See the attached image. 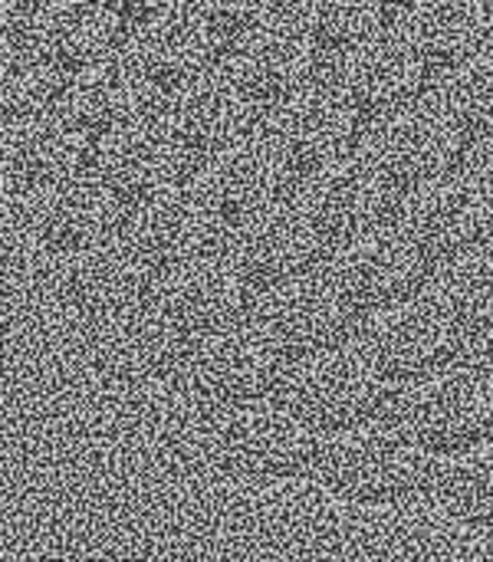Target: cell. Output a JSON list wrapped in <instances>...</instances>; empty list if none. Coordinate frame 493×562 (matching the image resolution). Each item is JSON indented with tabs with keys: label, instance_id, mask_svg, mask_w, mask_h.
Returning a JSON list of instances; mask_svg holds the SVG:
<instances>
[{
	"label": "cell",
	"instance_id": "cell-5",
	"mask_svg": "<svg viewBox=\"0 0 493 562\" xmlns=\"http://www.w3.org/2000/svg\"><path fill=\"white\" fill-rule=\"evenodd\" d=\"M366 115L329 82L270 105L264 115V132L273 138V145L287 155V161L296 168V175H306L352 148L362 145Z\"/></svg>",
	"mask_w": 493,
	"mask_h": 562
},
{
	"label": "cell",
	"instance_id": "cell-13",
	"mask_svg": "<svg viewBox=\"0 0 493 562\" xmlns=\"http://www.w3.org/2000/svg\"><path fill=\"white\" fill-rule=\"evenodd\" d=\"M428 63H458L493 43V10L488 0H412L395 26Z\"/></svg>",
	"mask_w": 493,
	"mask_h": 562
},
{
	"label": "cell",
	"instance_id": "cell-16",
	"mask_svg": "<svg viewBox=\"0 0 493 562\" xmlns=\"http://www.w3.org/2000/svg\"><path fill=\"white\" fill-rule=\"evenodd\" d=\"M66 69L40 46H26L3 63V109L16 119L40 115V109L56 105Z\"/></svg>",
	"mask_w": 493,
	"mask_h": 562
},
{
	"label": "cell",
	"instance_id": "cell-23",
	"mask_svg": "<svg viewBox=\"0 0 493 562\" xmlns=\"http://www.w3.org/2000/svg\"><path fill=\"white\" fill-rule=\"evenodd\" d=\"M488 3H491V10H493V0H488Z\"/></svg>",
	"mask_w": 493,
	"mask_h": 562
},
{
	"label": "cell",
	"instance_id": "cell-15",
	"mask_svg": "<svg viewBox=\"0 0 493 562\" xmlns=\"http://www.w3.org/2000/svg\"><path fill=\"white\" fill-rule=\"evenodd\" d=\"M389 0H293V20L326 49H352L389 30Z\"/></svg>",
	"mask_w": 493,
	"mask_h": 562
},
{
	"label": "cell",
	"instance_id": "cell-4",
	"mask_svg": "<svg viewBox=\"0 0 493 562\" xmlns=\"http://www.w3.org/2000/svg\"><path fill=\"white\" fill-rule=\"evenodd\" d=\"M293 201L320 231L359 234L376 227L399 204L395 178L359 145L306 175L293 188Z\"/></svg>",
	"mask_w": 493,
	"mask_h": 562
},
{
	"label": "cell",
	"instance_id": "cell-6",
	"mask_svg": "<svg viewBox=\"0 0 493 562\" xmlns=\"http://www.w3.org/2000/svg\"><path fill=\"white\" fill-rule=\"evenodd\" d=\"M326 79L362 115L376 119L425 95L432 63L399 30H382L379 36L336 53L333 72Z\"/></svg>",
	"mask_w": 493,
	"mask_h": 562
},
{
	"label": "cell",
	"instance_id": "cell-19",
	"mask_svg": "<svg viewBox=\"0 0 493 562\" xmlns=\"http://www.w3.org/2000/svg\"><path fill=\"white\" fill-rule=\"evenodd\" d=\"M109 3L119 13V20L125 23L128 36L152 30L158 23H168L188 10V0H109Z\"/></svg>",
	"mask_w": 493,
	"mask_h": 562
},
{
	"label": "cell",
	"instance_id": "cell-1",
	"mask_svg": "<svg viewBox=\"0 0 493 562\" xmlns=\"http://www.w3.org/2000/svg\"><path fill=\"white\" fill-rule=\"evenodd\" d=\"M362 148L395 181H422L451 171V165L468 155L471 128L435 92L376 115L362 132Z\"/></svg>",
	"mask_w": 493,
	"mask_h": 562
},
{
	"label": "cell",
	"instance_id": "cell-12",
	"mask_svg": "<svg viewBox=\"0 0 493 562\" xmlns=\"http://www.w3.org/2000/svg\"><path fill=\"white\" fill-rule=\"evenodd\" d=\"M128 30L109 0H63L40 16V46L66 69H92L125 53Z\"/></svg>",
	"mask_w": 493,
	"mask_h": 562
},
{
	"label": "cell",
	"instance_id": "cell-11",
	"mask_svg": "<svg viewBox=\"0 0 493 562\" xmlns=\"http://www.w3.org/2000/svg\"><path fill=\"white\" fill-rule=\"evenodd\" d=\"M221 53H224L221 40L188 10L168 23L132 33L125 43L128 63L161 95H171L188 82L201 79L204 72H211L224 59Z\"/></svg>",
	"mask_w": 493,
	"mask_h": 562
},
{
	"label": "cell",
	"instance_id": "cell-7",
	"mask_svg": "<svg viewBox=\"0 0 493 562\" xmlns=\"http://www.w3.org/2000/svg\"><path fill=\"white\" fill-rule=\"evenodd\" d=\"M399 221L425 247H464L493 227V191L474 171H441L399 194Z\"/></svg>",
	"mask_w": 493,
	"mask_h": 562
},
{
	"label": "cell",
	"instance_id": "cell-18",
	"mask_svg": "<svg viewBox=\"0 0 493 562\" xmlns=\"http://www.w3.org/2000/svg\"><path fill=\"white\" fill-rule=\"evenodd\" d=\"M438 95L471 132H493V43L481 53L445 66Z\"/></svg>",
	"mask_w": 493,
	"mask_h": 562
},
{
	"label": "cell",
	"instance_id": "cell-8",
	"mask_svg": "<svg viewBox=\"0 0 493 562\" xmlns=\"http://www.w3.org/2000/svg\"><path fill=\"white\" fill-rule=\"evenodd\" d=\"M165 95L122 53L112 63L66 72L56 112L89 135H112L161 119Z\"/></svg>",
	"mask_w": 493,
	"mask_h": 562
},
{
	"label": "cell",
	"instance_id": "cell-20",
	"mask_svg": "<svg viewBox=\"0 0 493 562\" xmlns=\"http://www.w3.org/2000/svg\"><path fill=\"white\" fill-rule=\"evenodd\" d=\"M468 171H474L488 188L493 191V132H484L471 142L468 148Z\"/></svg>",
	"mask_w": 493,
	"mask_h": 562
},
{
	"label": "cell",
	"instance_id": "cell-10",
	"mask_svg": "<svg viewBox=\"0 0 493 562\" xmlns=\"http://www.w3.org/2000/svg\"><path fill=\"white\" fill-rule=\"evenodd\" d=\"M227 63L270 109L323 82L326 49L290 16L267 33L234 46L227 53Z\"/></svg>",
	"mask_w": 493,
	"mask_h": 562
},
{
	"label": "cell",
	"instance_id": "cell-9",
	"mask_svg": "<svg viewBox=\"0 0 493 562\" xmlns=\"http://www.w3.org/2000/svg\"><path fill=\"white\" fill-rule=\"evenodd\" d=\"M194 158L178 145L161 119L99 135L92 148V171L112 191L145 198L168 184H178L191 175Z\"/></svg>",
	"mask_w": 493,
	"mask_h": 562
},
{
	"label": "cell",
	"instance_id": "cell-14",
	"mask_svg": "<svg viewBox=\"0 0 493 562\" xmlns=\"http://www.w3.org/2000/svg\"><path fill=\"white\" fill-rule=\"evenodd\" d=\"M30 128L13 135V155L20 168L36 181H66L82 168H92L96 135L72 125L66 115H26Z\"/></svg>",
	"mask_w": 493,
	"mask_h": 562
},
{
	"label": "cell",
	"instance_id": "cell-22",
	"mask_svg": "<svg viewBox=\"0 0 493 562\" xmlns=\"http://www.w3.org/2000/svg\"><path fill=\"white\" fill-rule=\"evenodd\" d=\"M389 3H399V7H405V3H412V0H389Z\"/></svg>",
	"mask_w": 493,
	"mask_h": 562
},
{
	"label": "cell",
	"instance_id": "cell-2",
	"mask_svg": "<svg viewBox=\"0 0 493 562\" xmlns=\"http://www.w3.org/2000/svg\"><path fill=\"white\" fill-rule=\"evenodd\" d=\"M264 99L227 59L184 89L165 95L161 105L165 128L194 161L254 135L264 125Z\"/></svg>",
	"mask_w": 493,
	"mask_h": 562
},
{
	"label": "cell",
	"instance_id": "cell-17",
	"mask_svg": "<svg viewBox=\"0 0 493 562\" xmlns=\"http://www.w3.org/2000/svg\"><path fill=\"white\" fill-rule=\"evenodd\" d=\"M188 13H194L224 49H234L290 20L293 0H188Z\"/></svg>",
	"mask_w": 493,
	"mask_h": 562
},
{
	"label": "cell",
	"instance_id": "cell-21",
	"mask_svg": "<svg viewBox=\"0 0 493 562\" xmlns=\"http://www.w3.org/2000/svg\"><path fill=\"white\" fill-rule=\"evenodd\" d=\"M20 7H30V10H49V7H56V3H63V0H16Z\"/></svg>",
	"mask_w": 493,
	"mask_h": 562
},
{
	"label": "cell",
	"instance_id": "cell-3",
	"mask_svg": "<svg viewBox=\"0 0 493 562\" xmlns=\"http://www.w3.org/2000/svg\"><path fill=\"white\" fill-rule=\"evenodd\" d=\"M191 181L217 211V217L240 221L247 214L287 201L300 175L273 145V138L257 128L254 135L198 158L191 168Z\"/></svg>",
	"mask_w": 493,
	"mask_h": 562
}]
</instances>
